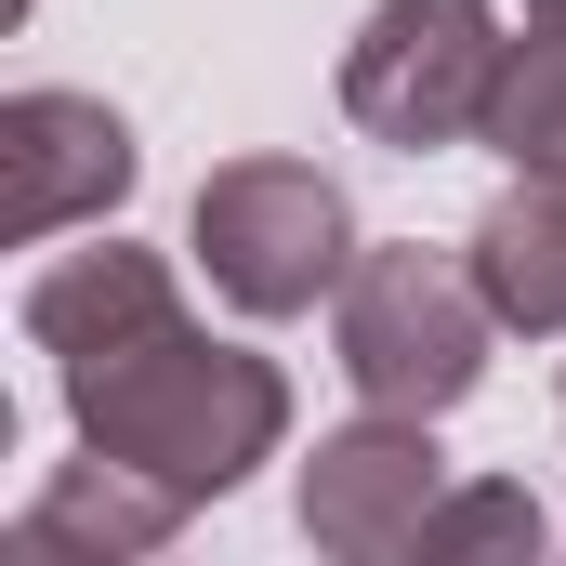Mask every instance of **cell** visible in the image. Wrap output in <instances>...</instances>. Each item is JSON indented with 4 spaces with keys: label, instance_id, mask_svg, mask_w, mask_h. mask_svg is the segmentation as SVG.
Masks as SVG:
<instances>
[{
    "label": "cell",
    "instance_id": "cell-2",
    "mask_svg": "<svg viewBox=\"0 0 566 566\" xmlns=\"http://www.w3.org/2000/svg\"><path fill=\"white\" fill-rule=\"evenodd\" d=\"M329 343H343L356 409H422V422H448V409L488 382L501 303H488V277H474V251L369 238L356 277H343V303H329Z\"/></svg>",
    "mask_w": 566,
    "mask_h": 566
},
{
    "label": "cell",
    "instance_id": "cell-6",
    "mask_svg": "<svg viewBox=\"0 0 566 566\" xmlns=\"http://www.w3.org/2000/svg\"><path fill=\"white\" fill-rule=\"evenodd\" d=\"M133 171H145V145H133V119H119L106 93L27 80V93L0 106V238L40 251V238H66V224H106V211L133 198Z\"/></svg>",
    "mask_w": 566,
    "mask_h": 566
},
{
    "label": "cell",
    "instance_id": "cell-4",
    "mask_svg": "<svg viewBox=\"0 0 566 566\" xmlns=\"http://www.w3.org/2000/svg\"><path fill=\"white\" fill-rule=\"evenodd\" d=\"M501 53V0H369V27L343 40V119L396 158H448L488 133Z\"/></svg>",
    "mask_w": 566,
    "mask_h": 566
},
{
    "label": "cell",
    "instance_id": "cell-10",
    "mask_svg": "<svg viewBox=\"0 0 566 566\" xmlns=\"http://www.w3.org/2000/svg\"><path fill=\"white\" fill-rule=\"evenodd\" d=\"M514 171H566V27H527L501 53V93H488V133Z\"/></svg>",
    "mask_w": 566,
    "mask_h": 566
},
{
    "label": "cell",
    "instance_id": "cell-3",
    "mask_svg": "<svg viewBox=\"0 0 566 566\" xmlns=\"http://www.w3.org/2000/svg\"><path fill=\"white\" fill-rule=\"evenodd\" d=\"M356 211H343V185L316 171V158H224L211 185H198V211H185V264L224 290L238 316H316V303H343L356 277Z\"/></svg>",
    "mask_w": 566,
    "mask_h": 566
},
{
    "label": "cell",
    "instance_id": "cell-1",
    "mask_svg": "<svg viewBox=\"0 0 566 566\" xmlns=\"http://www.w3.org/2000/svg\"><path fill=\"white\" fill-rule=\"evenodd\" d=\"M53 382H66V434H80V448L133 461V474L185 488V501L251 488V474L290 448L277 356L211 343L198 316H158V329H133V343H93V356H66Z\"/></svg>",
    "mask_w": 566,
    "mask_h": 566
},
{
    "label": "cell",
    "instance_id": "cell-11",
    "mask_svg": "<svg viewBox=\"0 0 566 566\" xmlns=\"http://www.w3.org/2000/svg\"><path fill=\"white\" fill-rule=\"evenodd\" d=\"M554 541V514L514 488V474H448V501L422 514V541L409 566H474V554H541Z\"/></svg>",
    "mask_w": 566,
    "mask_h": 566
},
{
    "label": "cell",
    "instance_id": "cell-8",
    "mask_svg": "<svg viewBox=\"0 0 566 566\" xmlns=\"http://www.w3.org/2000/svg\"><path fill=\"white\" fill-rule=\"evenodd\" d=\"M13 316H27V343L66 369V356H93V343H133V329H158V316H185V277H171L158 251H133V238H93V251L40 264Z\"/></svg>",
    "mask_w": 566,
    "mask_h": 566
},
{
    "label": "cell",
    "instance_id": "cell-9",
    "mask_svg": "<svg viewBox=\"0 0 566 566\" xmlns=\"http://www.w3.org/2000/svg\"><path fill=\"white\" fill-rule=\"evenodd\" d=\"M474 277L501 303V329H527V343H554L566 329V171H514L488 211H474Z\"/></svg>",
    "mask_w": 566,
    "mask_h": 566
},
{
    "label": "cell",
    "instance_id": "cell-5",
    "mask_svg": "<svg viewBox=\"0 0 566 566\" xmlns=\"http://www.w3.org/2000/svg\"><path fill=\"white\" fill-rule=\"evenodd\" d=\"M434 501H448V448H434L422 409H356L343 434L303 448V488H290L303 541L329 566H396Z\"/></svg>",
    "mask_w": 566,
    "mask_h": 566
},
{
    "label": "cell",
    "instance_id": "cell-12",
    "mask_svg": "<svg viewBox=\"0 0 566 566\" xmlns=\"http://www.w3.org/2000/svg\"><path fill=\"white\" fill-rule=\"evenodd\" d=\"M514 13H527V27H566V0H514Z\"/></svg>",
    "mask_w": 566,
    "mask_h": 566
},
{
    "label": "cell",
    "instance_id": "cell-7",
    "mask_svg": "<svg viewBox=\"0 0 566 566\" xmlns=\"http://www.w3.org/2000/svg\"><path fill=\"white\" fill-rule=\"evenodd\" d=\"M185 514H198L185 488H158V474L106 461V448H80V461H53V474L27 488L13 541H27V554H93V566H133V554H158Z\"/></svg>",
    "mask_w": 566,
    "mask_h": 566
}]
</instances>
